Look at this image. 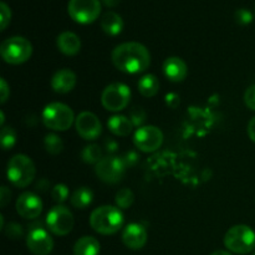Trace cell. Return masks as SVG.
<instances>
[{"label": "cell", "mask_w": 255, "mask_h": 255, "mask_svg": "<svg viewBox=\"0 0 255 255\" xmlns=\"http://www.w3.org/2000/svg\"><path fill=\"white\" fill-rule=\"evenodd\" d=\"M106 146H107V151L114 152V151H116L117 143H116V142H114V141H111L110 143H109V142H106Z\"/></svg>", "instance_id": "38"}, {"label": "cell", "mask_w": 255, "mask_h": 255, "mask_svg": "<svg viewBox=\"0 0 255 255\" xmlns=\"http://www.w3.org/2000/svg\"><path fill=\"white\" fill-rule=\"evenodd\" d=\"M0 116H1V119H0V125H1V127H4V121H5V117H4V112H0Z\"/></svg>", "instance_id": "40"}, {"label": "cell", "mask_w": 255, "mask_h": 255, "mask_svg": "<svg viewBox=\"0 0 255 255\" xmlns=\"http://www.w3.org/2000/svg\"><path fill=\"white\" fill-rule=\"evenodd\" d=\"M146 228L139 223H129L122 231V242L125 246L132 251H139L143 248L147 243Z\"/></svg>", "instance_id": "15"}, {"label": "cell", "mask_w": 255, "mask_h": 255, "mask_svg": "<svg viewBox=\"0 0 255 255\" xmlns=\"http://www.w3.org/2000/svg\"><path fill=\"white\" fill-rule=\"evenodd\" d=\"M111 59L116 69L125 74H141L151 65V54L144 45L136 41L120 44L112 50Z\"/></svg>", "instance_id": "1"}, {"label": "cell", "mask_w": 255, "mask_h": 255, "mask_svg": "<svg viewBox=\"0 0 255 255\" xmlns=\"http://www.w3.org/2000/svg\"><path fill=\"white\" fill-rule=\"evenodd\" d=\"M90 226L102 236H112L124 226V214L119 207H99L90 216Z\"/></svg>", "instance_id": "2"}, {"label": "cell", "mask_w": 255, "mask_h": 255, "mask_svg": "<svg viewBox=\"0 0 255 255\" xmlns=\"http://www.w3.org/2000/svg\"><path fill=\"white\" fill-rule=\"evenodd\" d=\"M100 251H101L100 242L90 236L80 238L74 246V255H99Z\"/></svg>", "instance_id": "21"}, {"label": "cell", "mask_w": 255, "mask_h": 255, "mask_svg": "<svg viewBox=\"0 0 255 255\" xmlns=\"http://www.w3.org/2000/svg\"><path fill=\"white\" fill-rule=\"evenodd\" d=\"M248 134L249 138L255 143V116L249 121L248 124Z\"/></svg>", "instance_id": "36"}, {"label": "cell", "mask_w": 255, "mask_h": 255, "mask_svg": "<svg viewBox=\"0 0 255 255\" xmlns=\"http://www.w3.org/2000/svg\"><path fill=\"white\" fill-rule=\"evenodd\" d=\"M67 12L79 24H91L101 14L100 0H70Z\"/></svg>", "instance_id": "8"}, {"label": "cell", "mask_w": 255, "mask_h": 255, "mask_svg": "<svg viewBox=\"0 0 255 255\" xmlns=\"http://www.w3.org/2000/svg\"><path fill=\"white\" fill-rule=\"evenodd\" d=\"M211 255H232L229 252H226V251H217L214 252V253H212Z\"/></svg>", "instance_id": "39"}, {"label": "cell", "mask_w": 255, "mask_h": 255, "mask_svg": "<svg viewBox=\"0 0 255 255\" xmlns=\"http://www.w3.org/2000/svg\"><path fill=\"white\" fill-rule=\"evenodd\" d=\"M26 247L34 255H49L54 249V241L44 228H32L26 237Z\"/></svg>", "instance_id": "13"}, {"label": "cell", "mask_w": 255, "mask_h": 255, "mask_svg": "<svg viewBox=\"0 0 255 255\" xmlns=\"http://www.w3.org/2000/svg\"><path fill=\"white\" fill-rule=\"evenodd\" d=\"M69 194H70L69 188H67L66 184H62V183L56 184V186H55L51 191L52 199H54V201L59 204L64 203L65 201H67V198H69Z\"/></svg>", "instance_id": "28"}, {"label": "cell", "mask_w": 255, "mask_h": 255, "mask_svg": "<svg viewBox=\"0 0 255 255\" xmlns=\"http://www.w3.org/2000/svg\"><path fill=\"white\" fill-rule=\"evenodd\" d=\"M5 229V234L11 239H19L22 237V227L17 223H10Z\"/></svg>", "instance_id": "31"}, {"label": "cell", "mask_w": 255, "mask_h": 255, "mask_svg": "<svg viewBox=\"0 0 255 255\" xmlns=\"http://www.w3.org/2000/svg\"><path fill=\"white\" fill-rule=\"evenodd\" d=\"M0 91H1V104H5L6 102V100L9 99L10 96V89H9V85H7V82L5 81V79H1L0 80Z\"/></svg>", "instance_id": "34"}, {"label": "cell", "mask_w": 255, "mask_h": 255, "mask_svg": "<svg viewBox=\"0 0 255 255\" xmlns=\"http://www.w3.org/2000/svg\"><path fill=\"white\" fill-rule=\"evenodd\" d=\"M94 201V192L87 187H80L70 197L71 206L76 209H85Z\"/></svg>", "instance_id": "22"}, {"label": "cell", "mask_w": 255, "mask_h": 255, "mask_svg": "<svg viewBox=\"0 0 255 255\" xmlns=\"http://www.w3.org/2000/svg\"><path fill=\"white\" fill-rule=\"evenodd\" d=\"M46 226L55 236L65 237L74 228V216L67 207L57 204L47 213Z\"/></svg>", "instance_id": "10"}, {"label": "cell", "mask_w": 255, "mask_h": 255, "mask_svg": "<svg viewBox=\"0 0 255 255\" xmlns=\"http://www.w3.org/2000/svg\"><path fill=\"white\" fill-rule=\"evenodd\" d=\"M57 49L66 56H75L81 50V40L75 32L64 31L56 39Z\"/></svg>", "instance_id": "18"}, {"label": "cell", "mask_w": 255, "mask_h": 255, "mask_svg": "<svg viewBox=\"0 0 255 255\" xmlns=\"http://www.w3.org/2000/svg\"><path fill=\"white\" fill-rule=\"evenodd\" d=\"M10 198H11V192L7 189V187L2 186L1 191H0V206H1V208L6 207V204L10 202Z\"/></svg>", "instance_id": "33"}, {"label": "cell", "mask_w": 255, "mask_h": 255, "mask_svg": "<svg viewBox=\"0 0 255 255\" xmlns=\"http://www.w3.org/2000/svg\"><path fill=\"white\" fill-rule=\"evenodd\" d=\"M36 168L30 157L26 154H15L10 158L6 168L7 181L17 188H25L35 178Z\"/></svg>", "instance_id": "3"}, {"label": "cell", "mask_w": 255, "mask_h": 255, "mask_svg": "<svg viewBox=\"0 0 255 255\" xmlns=\"http://www.w3.org/2000/svg\"><path fill=\"white\" fill-rule=\"evenodd\" d=\"M126 172V162L125 159L116 156L104 157L95 166V173L102 182L109 184L119 183Z\"/></svg>", "instance_id": "9"}, {"label": "cell", "mask_w": 255, "mask_h": 255, "mask_svg": "<svg viewBox=\"0 0 255 255\" xmlns=\"http://www.w3.org/2000/svg\"><path fill=\"white\" fill-rule=\"evenodd\" d=\"M101 29L104 30L105 34L110 36H116L121 34L124 30V20L119 14L114 11H107L102 15L101 17Z\"/></svg>", "instance_id": "20"}, {"label": "cell", "mask_w": 255, "mask_h": 255, "mask_svg": "<svg viewBox=\"0 0 255 255\" xmlns=\"http://www.w3.org/2000/svg\"><path fill=\"white\" fill-rule=\"evenodd\" d=\"M163 74L169 81L182 82L187 77L188 67H187V64L181 59V57L172 56L164 60Z\"/></svg>", "instance_id": "17"}, {"label": "cell", "mask_w": 255, "mask_h": 255, "mask_svg": "<svg viewBox=\"0 0 255 255\" xmlns=\"http://www.w3.org/2000/svg\"><path fill=\"white\" fill-rule=\"evenodd\" d=\"M42 122L52 131H67L75 122V115L71 107L62 102H51L46 105L41 115Z\"/></svg>", "instance_id": "4"}, {"label": "cell", "mask_w": 255, "mask_h": 255, "mask_svg": "<svg viewBox=\"0 0 255 255\" xmlns=\"http://www.w3.org/2000/svg\"><path fill=\"white\" fill-rule=\"evenodd\" d=\"M115 201H116L117 207L120 209H127L133 204L134 194L129 188H122L116 193Z\"/></svg>", "instance_id": "26"}, {"label": "cell", "mask_w": 255, "mask_h": 255, "mask_svg": "<svg viewBox=\"0 0 255 255\" xmlns=\"http://www.w3.org/2000/svg\"><path fill=\"white\" fill-rule=\"evenodd\" d=\"M0 139H1V147L4 151L11 149L15 146V143H16V133H15L14 128L10 126L2 127Z\"/></svg>", "instance_id": "27"}, {"label": "cell", "mask_w": 255, "mask_h": 255, "mask_svg": "<svg viewBox=\"0 0 255 255\" xmlns=\"http://www.w3.org/2000/svg\"><path fill=\"white\" fill-rule=\"evenodd\" d=\"M253 255H255V253H254V254H253Z\"/></svg>", "instance_id": "41"}, {"label": "cell", "mask_w": 255, "mask_h": 255, "mask_svg": "<svg viewBox=\"0 0 255 255\" xmlns=\"http://www.w3.org/2000/svg\"><path fill=\"white\" fill-rule=\"evenodd\" d=\"M236 21L239 25H248L253 21V14L247 9H238L234 14Z\"/></svg>", "instance_id": "30"}, {"label": "cell", "mask_w": 255, "mask_h": 255, "mask_svg": "<svg viewBox=\"0 0 255 255\" xmlns=\"http://www.w3.org/2000/svg\"><path fill=\"white\" fill-rule=\"evenodd\" d=\"M44 146L50 154L56 156V154L61 153L62 149H64V142L56 133H49L45 136Z\"/></svg>", "instance_id": "25"}, {"label": "cell", "mask_w": 255, "mask_h": 255, "mask_svg": "<svg viewBox=\"0 0 255 255\" xmlns=\"http://www.w3.org/2000/svg\"><path fill=\"white\" fill-rule=\"evenodd\" d=\"M0 55L6 64H24L31 57L32 45L22 36L9 37L0 45Z\"/></svg>", "instance_id": "6"}, {"label": "cell", "mask_w": 255, "mask_h": 255, "mask_svg": "<svg viewBox=\"0 0 255 255\" xmlns=\"http://www.w3.org/2000/svg\"><path fill=\"white\" fill-rule=\"evenodd\" d=\"M138 91L143 97H153L158 94L159 91V81L154 75L148 74L144 75L139 79L138 84Z\"/></svg>", "instance_id": "23"}, {"label": "cell", "mask_w": 255, "mask_h": 255, "mask_svg": "<svg viewBox=\"0 0 255 255\" xmlns=\"http://www.w3.org/2000/svg\"><path fill=\"white\" fill-rule=\"evenodd\" d=\"M75 128L80 137L87 141H94L99 138L102 132V125L99 117L89 111L81 112L75 120Z\"/></svg>", "instance_id": "12"}, {"label": "cell", "mask_w": 255, "mask_h": 255, "mask_svg": "<svg viewBox=\"0 0 255 255\" xmlns=\"http://www.w3.org/2000/svg\"><path fill=\"white\" fill-rule=\"evenodd\" d=\"M166 101L171 107H176L177 105L179 104V96L176 94H169V95H167Z\"/></svg>", "instance_id": "35"}, {"label": "cell", "mask_w": 255, "mask_h": 255, "mask_svg": "<svg viewBox=\"0 0 255 255\" xmlns=\"http://www.w3.org/2000/svg\"><path fill=\"white\" fill-rule=\"evenodd\" d=\"M244 102L248 109L255 111V85H252L247 89L246 94H244Z\"/></svg>", "instance_id": "32"}, {"label": "cell", "mask_w": 255, "mask_h": 255, "mask_svg": "<svg viewBox=\"0 0 255 255\" xmlns=\"http://www.w3.org/2000/svg\"><path fill=\"white\" fill-rule=\"evenodd\" d=\"M224 246L232 253H251L255 249V232L244 224L232 227L224 236Z\"/></svg>", "instance_id": "5"}, {"label": "cell", "mask_w": 255, "mask_h": 255, "mask_svg": "<svg viewBox=\"0 0 255 255\" xmlns=\"http://www.w3.org/2000/svg\"><path fill=\"white\" fill-rule=\"evenodd\" d=\"M133 143L139 151L151 153L163 143V133L156 126H142L134 132Z\"/></svg>", "instance_id": "11"}, {"label": "cell", "mask_w": 255, "mask_h": 255, "mask_svg": "<svg viewBox=\"0 0 255 255\" xmlns=\"http://www.w3.org/2000/svg\"><path fill=\"white\" fill-rule=\"evenodd\" d=\"M15 207L20 217L25 219H35L41 214L42 201L32 192H24L17 198Z\"/></svg>", "instance_id": "14"}, {"label": "cell", "mask_w": 255, "mask_h": 255, "mask_svg": "<svg viewBox=\"0 0 255 255\" xmlns=\"http://www.w3.org/2000/svg\"><path fill=\"white\" fill-rule=\"evenodd\" d=\"M77 77L75 72L70 69H61L54 74L51 79V89L56 94H69L75 89Z\"/></svg>", "instance_id": "16"}, {"label": "cell", "mask_w": 255, "mask_h": 255, "mask_svg": "<svg viewBox=\"0 0 255 255\" xmlns=\"http://www.w3.org/2000/svg\"><path fill=\"white\" fill-rule=\"evenodd\" d=\"M11 20V10L6 2H0V30H5Z\"/></svg>", "instance_id": "29"}, {"label": "cell", "mask_w": 255, "mask_h": 255, "mask_svg": "<svg viewBox=\"0 0 255 255\" xmlns=\"http://www.w3.org/2000/svg\"><path fill=\"white\" fill-rule=\"evenodd\" d=\"M131 101V90L126 84L114 82L107 85L101 95V104L107 111L119 112L126 109Z\"/></svg>", "instance_id": "7"}, {"label": "cell", "mask_w": 255, "mask_h": 255, "mask_svg": "<svg viewBox=\"0 0 255 255\" xmlns=\"http://www.w3.org/2000/svg\"><path fill=\"white\" fill-rule=\"evenodd\" d=\"M102 158H104L102 151L97 144H89L81 151V159L87 164H95L96 166Z\"/></svg>", "instance_id": "24"}, {"label": "cell", "mask_w": 255, "mask_h": 255, "mask_svg": "<svg viewBox=\"0 0 255 255\" xmlns=\"http://www.w3.org/2000/svg\"><path fill=\"white\" fill-rule=\"evenodd\" d=\"M102 2H104L107 7H115L121 2V0H102Z\"/></svg>", "instance_id": "37"}, {"label": "cell", "mask_w": 255, "mask_h": 255, "mask_svg": "<svg viewBox=\"0 0 255 255\" xmlns=\"http://www.w3.org/2000/svg\"><path fill=\"white\" fill-rule=\"evenodd\" d=\"M133 122L131 119H127L126 116L122 115H115V116L110 117L107 121V127L110 131L115 134V136L126 137L128 136L133 128Z\"/></svg>", "instance_id": "19"}]
</instances>
